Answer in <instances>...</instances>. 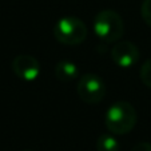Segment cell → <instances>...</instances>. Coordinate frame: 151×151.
Listing matches in <instances>:
<instances>
[{
  "instance_id": "obj_1",
  "label": "cell",
  "mask_w": 151,
  "mask_h": 151,
  "mask_svg": "<svg viewBox=\"0 0 151 151\" xmlns=\"http://www.w3.org/2000/svg\"><path fill=\"white\" fill-rule=\"evenodd\" d=\"M137 110L126 100H119L111 104L104 115L106 127L114 135H126L131 132L137 124Z\"/></svg>"
},
{
  "instance_id": "obj_2",
  "label": "cell",
  "mask_w": 151,
  "mask_h": 151,
  "mask_svg": "<svg viewBox=\"0 0 151 151\" xmlns=\"http://www.w3.org/2000/svg\"><path fill=\"white\" fill-rule=\"evenodd\" d=\"M94 32L103 43H116L124 34V22L114 9H102L94 19Z\"/></svg>"
},
{
  "instance_id": "obj_3",
  "label": "cell",
  "mask_w": 151,
  "mask_h": 151,
  "mask_svg": "<svg viewBox=\"0 0 151 151\" xmlns=\"http://www.w3.org/2000/svg\"><path fill=\"white\" fill-rule=\"evenodd\" d=\"M87 26L76 16H64L54 26V37L66 46H78L87 37Z\"/></svg>"
},
{
  "instance_id": "obj_4",
  "label": "cell",
  "mask_w": 151,
  "mask_h": 151,
  "mask_svg": "<svg viewBox=\"0 0 151 151\" xmlns=\"http://www.w3.org/2000/svg\"><path fill=\"white\" fill-rule=\"evenodd\" d=\"M79 98L87 104H98L106 96L107 87L103 78L98 74H84L79 78L76 84Z\"/></svg>"
},
{
  "instance_id": "obj_5",
  "label": "cell",
  "mask_w": 151,
  "mask_h": 151,
  "mask_svg": "<svg viewBox=\"0 0 151 151\" xmlns=\"http://www.w3.org/2000/svg\"><path fill=\"white\" fill-rule=\"evenodd\" d=\"M11 68L19 79L26 80V82L36 80L37 76L40 75V72H42L39 60L35 56H32V55H27V54L15 56L14 60H12Z\"/></svg>"
},
{
  "instance_id": "obj_6",
  "label": "cell",
  "mask_w": 151,
  "mask_h": 151,
  "mask_svg": "<svg viewBox=\"0 0 151 151\" xmlns=\"http://www.w3.org/2000/svg\"><path fill=\"white\" fill-rule=\"evenodd\" d=\"M140 51L132 42H116L111 48V59L122 68H131L138 63Z\"/></svg>"
},
{
  "instance_id": "obj_7",
  "label": "cell",
  "mask_w": 151,
  "mask_h": 151,
  "mask_svg": "<svg viewBox=\"0 0 151 151\" xmlns=\"http://www.w3.org/2000/svg\"><path fill=\"white\" fill-rule=\"evenodd\" d=\"M54 74L58 80L64 83H70L79 78V68H78V66L75 63L70 62V60H60L55 66Z\"/></svg>"
},
{
  "instance_id": "obj_8",
  "label": "cell",
  "mask_w": 151,
  "mask_h": 151,
  "mask_svg": "<svg viewBox=\"0 0 151 151\" xmlns=\"http://www.w3.org/2000/svg\"><path fill=\"white\" fill-rule=\"evenodd\" d=\"M120 145L114 134H102L96 139V151H119Z\"/></svg>"
},
{
  "instance_id": "obj_9",
  "label": "cell",
  "mask_w": 151,
  "mask_h": 151,
  "mask_svg": "<svg viewBox=\"0 0 151 151\" xmlns=\"http://www.w3.org/2000/svg\"><path fill=\"white\" fill-rule=\"evenodd\" d=\"M140 80L143 84L147 86L148 88H151V58L143 63V66L140 67Z\"/></svg>"
},
{
  "instance_id": "obj_10",
  "label": "cell",
  "mask_w": 151,
  "mask_h": 151,
  "mask_svg": "<svg viewBox=\"0 0 151 151\" xmlns=\"http://www.w3.org/2000/svg\"><path fill=\"white\" fill-rule=\"evenodd\" d=\"M140 15H142L145 23L151 27V0H143L140 6Z\"/></svg>"
},
{
  "instance_id": "obj_11",
  "label": "cell",
  "mask_w": 151,
  "mask_h": 151,
  "mask_svg": "<svg viewBox=\"0 0 151 151\" xmlns=\"http://www.w3.org/2000/svg\"><path fill=\"white\" fill-rule=\"evenodd\" d=\"M131 151H151L150 142H139L131 148Z\"/></svg>"
},
{
  "instance_id": "obj_12",
  "label": "cell",
  "mask_w": 151,
  "mask_h": 151,
  "mask_svg": "<svg viewBox=\"0 0 151 151\" xmlns=\"http://www.w3.org/2000/svg\"><path fill=\"white\" fill-rule=\"evenodd\" d=\"M23 151H35V150H23Z\"/></svg>"
}]
</instances>
